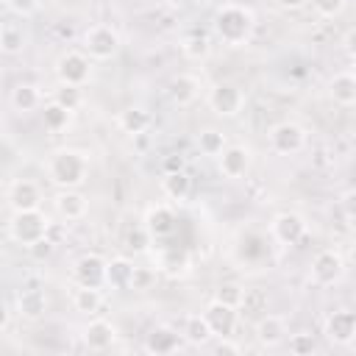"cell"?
Wrapping results in <instances>:
<instances>
[{"mask_svg": "<svg viewBox=\"0 0 356 356\" xmlns=\"http://www.w3.org/2000/svg\"><path fill=\"white\" fill-rule=\"evenodd\" d=\"M47 181L58 189H81L89 178V153L78 147H58L44 161Z\"/></svg>", "mask_w": 356, "mask_h": 356, "instance_id": "cell-1", "label": "cell"}, {"mask_svg": "<svg viewBox=\"0 0 356 356\" xmlns=\"http://www.w3.org/2000/svg\"><path fill=\"white\" fill-rule=\"evenodd\" d=\"M253 28H256V14L245 3H222L211 19L214 36L228 47L245 44L253 36Z\"/></svg>", "mask_w": 356, "mask_h": 356, "instance_id": "cell-2", "label": "cell"}, {"mask_svg": "<svg viewBox=\"0 0 356 356\" xmlns=\"http://www.w3.org/2000/svg\"><path fill=\"white\" fill-rule=\"evenodd\" d=\"M50 225L53 222L42 209H31V211H11L6 231H8V239L14 245L28 250L31 245H36L39 239H44L50 234Z\"/></svg>", "mask_w": 356, "mask_h": 356, "instance_id": "cell-3", "label": "cell"}, {"mask_svg": "<svg viewBox=\"0 0 356 356\" xmlns=\"http://www.w3.org/2000/svg\"><path fill=\"white\" fill-rule=\"evenodd\" d=\"M92 61L95 58L86 50H64L56 58V67H53L56 81L58 83H67V86H83V83H89L92 70H95Z\"/></svg>", "mask_w": 356, "mask_h": 356, "instance_id": "cell-4", "label": "cell"}, {"mask_svg": "<svg viewBox=\"0 0 356 356\" xmlns=\"http://www.w3.org/2000/svg\"><path fill=\"white\" fill-rule=\"evenodd\" d=\"M81 44H83V50H86L95 61H108V58H114V56L120 53L122 39H120V33H117L111 25L95 22V25H89V28L83 31Z\"/></svg>", "mask_w": 356, "mask_h": 356, "instance_id": "cell-5", "label": "cell"}, {"mask_svg": "<svg viewBox=\"0 0 356 356\" xmlns=\"http://www.w3.org/2000/svg\"><path fill=\"white\" fill-rule=\"evenodd\" d=\"M245 92L236 86V83H231V81H217L209 92H206V106L217 114V117H222V120H234V117H239L242 114V108H245Z\"/></svg>", "mask_w": 356, "mask_h": 356, "instance_id": "cell-6", "label": "cell"}, {"mask_svg": "<svg viewBox=\"0 0 356 356\" xmlns=\"http://www.w3.org/2000/svg\"><path fill=\"white\" fill-rule=\"evenodd\" d=\"M267 145L275 156H295L306 147V131H303V125H298L292 120L275 122L267 131Z\"/></svg>", "mask_w": 356, "mask_h": 356, "instance_id": "cell-7", "label": "cell"}, {"mask_svg": "<svg viewBox=\"0 0 356 356\" xmlns=\"http://www.w3.org/2000/svg\"><path fill=\"white\" fill-rule=\"evenodd\" d=\"M342 275H345V259H342L339 250L325 248V250L314 253V259L309 264V281L314 286H323V289L325 286H334Z\"/></svg>", "mask_w": 356, "mask_h": 356, "instance_id": "cell-8", "label": "cell"}, {"mask_svg": "<svg viewBox=\"0 0 356 356\" xmlns=\"http://www.w3.org/2000/svg\"><path fill=\"white\" fill-rule=\"evenodd\" d=\"M309 225H306V217L298 214V211H278L273 220H270V236L278 242V245H298L303 236H306Z\"/></svg>", "mask_w": 356, "mask_h": 356, "instance_id": "cell-9", "label": "cell"}, {"mask_svg": "<svg viewBox=\"0 0 356 356\" xmlns=\"http://www.w3.org/2000/svg\"><path fill=\"white\" fill-rule=\"evenodd\" d=\"M250 161H253V153H250L248 145H228V147L217 156V170H220L222 178L239 181V178L248 175Z\"/></svg>", "mask_w": 356, "mask_h": 356, "instance_id": "cell-10", "label": "cell"}, {"mask_svg": "<svg viewBox=\"0 0 356 356\" xmlns=\"http://www.w3.org/2000/svg\"><path fill=\"white\" fill-rule=\"evenodd\" d=\"M323 334L331 345H350L353 334H356V312L353 309H334L323 323Z\"/></svg>", "mask_w": 356, "mask_h": 356, "instance_id": "cell-11", "label": "cell"}, {"mask_svg": "<svg viewBox=\"0 0 356 356\" xmlns=\"http://www.w3.org/2000/svg\"><path fill=\"white\" fill-rule=\"evenodd\" d=\"M6 203L11 211H31L42 209V189L31 178H17L6 189Z\"/></svg>", "mask_w": 356, "mask_h": 356, "instance_id": "cell-12", "label": "cell"}, {"mask_svg": "<svg viewBox=\"0 0 356 356\" xmlns=\"http://www.w3.org/2000/svg\"><path fill=\"white\" fill-rule=\"evenodd\" d=\"M106 267L108 259H103L100 253H83L75 264H72V278L81 286H106Z\"/></svg>", "mask_w": 356, "mask_h": 356, "instance_id": "cell-13", "label": "cell"}, {"mask_svg": "<svg viewBox=\"0 0 356 356\" xmlns=\"http://www.w3.org/2000/svg\"><path fill=\"white\" fill-rule=\"evenodd\" d=\"M81 342L86 350L92 353H103V350H111L114 342H117V328L114 323L103 320V317H95L83 325V334H81Z\"/></svg>", "mask_w": 356, "mask_h": 356, "instance_id": "cell-14", "label": "cell"}, {"mask_svg": "<svg viewBox=\"0 0 356 356\" xmlns=\"http://www.w3.org/2000/svg\"><path fill=\"white\" fill-rule=\"evenodd\" d=\"M184 337L181 331H175L172 325H156L147 331L145 342H142V350L145 353H153V356H167V353H178L184 348Z\"/></svg>", "mask_w": 356, "mask_h": 356, "instance_id": "cell-15", "label": "cell"}, {"mask_svg": "<svg viewBox=\"0 0 356 356\" xmlns=\"http://www.w3.org/2000/svg\"><path fill=\"white\" fill-rule=\"evenodd\" d=\"M203 317H206V323H209L214 339H217V337H231L234 328H236V320H239V317H236V309L228 306V303H222V300H217V298H211V300L206 303Z\"/></svg>", "mask_w": 356, "mask_h": 356, "instance_id": "cell-16", "label": "cell"}, {"mask_svg": "<svg viewBox=\"0 0 356 356\" xmlns=\"http://www.w3.org/2000/svg\"><path fill=\"white\" fill-rule=\"evenodd\" d=\"M53 209L64 222H78L89 211V197L81 189H58V195L53 197Z\"/></svg>", "mask_w": 356, "mask_h": 356, "instance_id": "cell-17", "label": "cell"}, {"mask_svg": "<svg viewBox=\"0 0 356 356\" xmlns=\"http://www.w3.org/2000/svg\"><path fill=\"white\" fill-rule=\"evenodd\" d=\"M175 222H178V217H175V211H172L167 203L150 206V209L145 211V220H142V225L150 231L153 239L172 236V234H175Z\"/></svg>", "mask_w": 356, "mask_h": 356, "instance_id": "cell-18", "label": "cell"}, {"mask_svg": "<svg viewBox=\"0 0 356 356\" xmlns=\"http://www.w3.org/2000/svg\"><path fill=\"white\" fill-rule=\"evenodd\" d=\"M14 312L22 320H39L47 312V295H44V289H39V286L19 289L17 298H14Z\"/></svg>", "mask_w": 356, "mask_h": 356, "instance_id": "cell-19", "label": "cell"}, {"mask_svg": "<svg viewBox=\"0 0 356 356\" xmlns=\"http://www.w3.org/2000/svg\"><path fill=\"white\" fill-rule=\"evenodd\" d=\"M200 95V81L189 72H178L170 78L167 83V97L175 103V106H192Z\"/></svg>", "mask_w": 356, "mask_h": 356, "instance_id": "cell-20", "label": "cell"}, {"mask_svg": "<svg viewBox=\"0 0 356 356\" xmlns=\"http://www.w3.org/2000/svg\"><path fill=\"white\" fill-rule=\"evenodd\" d=\"M253 334H256V342L261 348H278L286 339V323L278 314H264V317H259Z\"/></svg>", "mask_w": 356, "mask_h": 356, "instance_id": "cell-21", "label": "cell"}, {"mask_svg": "<svg viewBox=\"0 0 356 356\" xmlns=\"http://www.w3.org/2000/svg\"><path fill=\"white\" fill-rule=\"evenodd\" d=\"M181 337H184V342H186L189 348H206V345L214 339V334H211V328H209L203 312L184 317V323H181Z\"/></svg>", "mask_w": 356, "mask_h": 356, "instance_id": "cell-22", "label": "cell"}, {"mask_svg": "<svg viewBox=\"0 0 356 356\" xmlns=\"http://www.w3.org/2000/svg\"><path fill=\"white\" fill-rule=\"evenodd\" d=\"M117 125H120V131L128 134V136H142V134L153 125V117H150V111H147L145 106H128V108L120 111Z\"/></svg>", "mask_w": 356, "mask_h": 356, "instance_id": "cell-23", "label": "cell"}, {"mask_svg": "<svg viewBox=\"0 0 356 356\" xmlns=\"http://www.w3.org/2000/svg\"><path fill=\"white\" fill-rule=\"evenodd\" d=\"M28 44V33L22 28V22L17 19H3L0 25V50L3 56H19Z\"/></svg>", "mask_w": 356, "mask_h": 356, "instance_id": "cell-24", "label": "cell"}, {"mask_svg": "<svg viewBox=\"0 0 356 356\" xmlns=\"http://www.w3.org/2000/svg\"><path fill=\"white\" fill-rule=\"evenodd\" d=\"M134 270H136V264H134L131 259H125V256L111 259L108 267H106V286H108V289H117V292L131 289Z\"/></svg>", "mask_w": 356, "mask_h": 356, "instance_id": "cell-25", "label": "cell"}, {"mask_svg": "<svg viewBox=\"0 0 356 356\" xmlns=\"http://www.w3.org/2000/svg\"><path fill=\"white\" fill-rule=\"evenodd\" d=\"M328 95L339 106H356V75H353V70L337 72L328 81Z\"/></svg>", "mask_w": 356, "mask_h": 356, "instance_id": "cell-26", "label": "cell"}, {"mask_svg": "<svg viewBox=\"0 0 356 356\" xmlns=\"http://www.w3.org/2000/svg\"><path fill=\"white\" fill-rule=\"evenodd\" d=\"M8 103L14 111L19 114H28V111H36L42 106V92L36 83H17L8 95Z\"/></svg>", "mask_w": 356, "mask_h": 356, "instance_id": "cell-27", "label": "cell"}, {"mask_svg": "<svg viewBox=\"0 0 356 356\" xmlns=\"http://www.w3.org/2000/svg\"><path fill=\"white\" fill-rule=\"evenodd\" d=\"M70 122H72V111H70L67 106H61V103H56V100L44 103V108H42V125H44V131L61 134V131L70 128Z\"/></svg>", "mask_w": 356, "mask_h": 356, "instance_id": "cell-28", "label": "cell"}, {"mask_svg": "<svg viewBox=\"0 0 356 356\" xmlns=\"http://www.w3.org/2000/svg\"><path fill=\"white\" fill-rule=\"evenodd\" d=\"M161 192H164L170 200L181 203V200L189 197L192 181H189V175H186L184 170H178V172H164V178H161Z\"/></svg>", "mask_w": 356, "mask_h": 356, "instance_id": "cell-29", "label": "cell"}, {"mask_svg": "<svg viewBox=\"0 0 356 356\" xmlns=\"http://www.w3.org/2000/svg\"><path fill=\"white\" fill-rule=\"evenodd\" d=\"M103 306V292L100 286H81L72 292V309L81 314H97Z\"/></svg>", "mask_w": 356, "mask_h": 356, "instance_id": "cell-30", "label": "cell"}, {"mask_svg": "<svg viewBox=\"0 0 356 356\" xmlns=\"http://www.w3.org/2000/svg\"><path fill=\"white\" fill-rule=\"evenodd\" d=\"M189 253L181 248H164L159 253V270L170 273V275H186L189 273Z\"/></svg>", "mask_w": 356, "mask_h": 356, "instance_id": "cell-31", "label": "cell"}, {"mask_svg": "<svg viewBox=\"0 0 356 356\" xmlns=\"http://www.w3.org/2000/svg\"><path fill=\"white\" fill-rule=\"evenodd\" d=\"M225 147H228V139H225L222 131H217V128H203V131L197 134V150H200L203 156L217 159Z\"/></svg>", "mask_w": 356, "mask_h": 356, "instance_id": "cell-32", "label": "cell"}, {"mask_svg": "<svg viewBox=\"0 0 356 356\" xmlns=\"http://www.w3.org/2000/svg\"><path fill=\"white\" fill-rule=\"evenodd\" d=\"M181 53L189 61H203L211 53V42H209L206 33H189V36L181 39Z\"/></svg>", "mask_w": 356, "mask_h": 356, "instance_id": "cell-33", "label": "cell"}, {"mask_svg": "<svg viewBox=\"0 0 356 356\" xmlns=\"http://www.w3.org/2000/svg\"><path fill=\"white\" fill-rule=\"evenodd\" d=\"M245 295H248V289H245L242 284H236V281H222V284L214 289V298L222 300V303H228V306H234V309H242Z\"/></svg>", "mask_w": 356, "mask_h": 356, "instance_id": "cell-34", "label": "cell"}, {"mask_svg": "<svg viewBox=\"0 0 356 356\" xmlns=\"http://www.w3.org/2000/svg\"><path fill=\"white\" fill-rule=\"evenodd\" d=\"M6 11L17 19H31L33 14H39L42 8V0H3Z\"/></svg>", "mask_w": 356, "mask_h": 356, "instance_id": "cell-35", "label": "cell"}, {"mask_svg": "<svg viewBox=\"0 0 356 356\" xmlns=\"http://www.w3.org/2000/svg\"><path fill=\"white\" fill-rule=\"evenodd\" d=\"M53 100H56V103H61V106H67L70 111H75V108L83 103V97H81V86L58 83V89H53Z\"/></svg>", "mask_w": 356, "mask_h": 356, "instance_id": "cell-36", "label": "cell"}, {"mask_svg": "<svg viewBox=\"0 0 356 356\" xmlns=\"http://www.w3.org/2000/svg\"><path fill=\"white\" fill-rule=\"evenodd\" d=\"M289 350H292L295 356H312V353H317L314 334H309V331L292 334V337H289Z\"/></svg>", "mask_w": 356, "mask_h": 356, "instance_id": "cell-37", "label": "cell"}, {"mask_svg": "<svg viewBox=\"0 0 356 356\" xmlns=\"http://www.w3.org/2000/svg\"><path fill=\"white\" fill-rule=\"evenodd\" d=\"M150 242H153V236H150V231H147L145 225L134 228V231H131V234L125 236V248H128L131 253H147Z\"/></svg>", "mask_w": 356, "mask_h": 356, "instance_id": "cell-38", "label": "cell"}, {"mask_svg": "<svg viewBox=\"0 0 356 356\" xmlns=\"http://www.w3.org/2000/svg\"><path fill=\"white\" fill-rule=\"evenodd\" d=\"M156 278H159V273H156L153 267H139V264H136V270H134V281H131V289H136V292L153 289Z\"/></svg>", "mask_w": 356, "mask_h": 356, "instance_id": "cell-39", "label": "cell"}, {"mask_svg": "<svg viewBox=\"0 0 356 356\" xmlns=\"http://www.w3.org/2000/svg\"><path fill=\"white\" fill-rule=\"evenodd\" d=\"M312 6H314V11H317L323 19H337V17L345 11L348 0H312Z\"/></svg>", "mask_w": 356, "mask_h": 356, "instance_id": "cell-40", "label": "cell"}, {"mask_svg": "<svg viewBox=\"0 0 356 356\" xmlns=\"http://www.w3.org/2000/svg\"><path fill=\"white\" fill-rule=\"evenodd\" d=\"M339 211L345 214V220L356 222V189H348L339 195Z\"/></svg>", "mask_w": 356, "mask_h": 356, "instance_id": "cell-41", "label": "cell"}, {"mask_svg": "<svg viewBox=\"0 0 356 356\" xmlns=\"http://www.w3.org/2000/svg\"><path fill=\"white\" fill-rule=\"evenodd\" d=\"M53 248H56V242H53L50 236H44V239H39L36 245H31V248H28V253H31L36 261H42V259H47V256L53 253Z\"/></svg>", "mask_w": 356, "mask_h": 356, "instance_id": "cell-42", "label": "cell"}, {"mask_svg": "<svg viewBox=\"0 0 356 356\" xmlns=\"http://www.w3.org/2000/svg\"><path fill=\"white\" fill-rule=\"evenodd\" d=\"M214 353H242V345L234 342L231 337H217V342L211 345Z\"/></svg>", "mask_w": 356, "mask_h": 356, "instance_id": "cell-43", "label": "cell"}, {"mask_svg": "<svg viewBox=\"0 0 356 356\" xmlns=\"http://www.w3.org/2000/svg\"><path fill=\"white\" fill-rule=\"evenodd\" d=\"M161 167H164V172H178V170H184V156L170 153V156L161 161Z\"/></svg>", "mask_w": 356, "mask_h": 356, "instance_id": "cell-44", "label": "cell"}, {"mask_svg": "<svg viewBox=\"0 0 356 356\" xmlns=\"http://www.w3.org/2000/svg\"><path fill=\"white\" fill-rule=\"evenodd\" d=\"M342 50L356 61V28H350V31L342 36Z\"/></svg>", "mask_w": 356, "mask_h": 356, "instance_id": "cell-45", "label": "cell"}, {"mask_svg": "<svg viewBox=\"0 0 356 356\" xmlns=\"http://www.w3.org/2000/svg\"><path fill=\"white\" fill-rule=\"evenodd\" d=\"M278 3V8H284V11H298V8H303L309 0H275Z\"/></svg>", "mask_w": 356, "mask_h": 356, "instance_id": "cell-46", "label": "cell"}, {"mask_svg": "<svg viewBox=\"0 0 356 356\" xmlns=\"http://www.w3.org/2000/svg\"><path fill=\"white\" fill-rule=\"evenodd\" d=\"M350 261H353V264H356V242H353V245H350Z\"/></svg>", "mask_w": 356, "mask_h": 356, "instance_id": "cell-47", "label": "cell"}, {"mask_svg": "<svg viewBox=\"0 0 356 356\" xmlns=\"http://www.w3.org/2000/svg\"><path fill=\"white\" fill-rule=\"evenodd\" d=\"M350 348H353V350H356V334H353V342H350Z\"/></svg>", "mask_w": 356, "mask_h": 356, "instance_id": "cell-48", "label": "cell"}, {"mask_svg": "<svg viewBox=\"0 0 356 356\" xmlns=\"http://www.w3.org/2000/svg\"><path fill=\"white\" fill-rule=\"evenodd\" d=\"M353 75H356V61H353Z\"/></svg>", "mask_w": 356, "mask_h": 356, "instance_id": "cell-49", "label": "cell"}]
</instances>
